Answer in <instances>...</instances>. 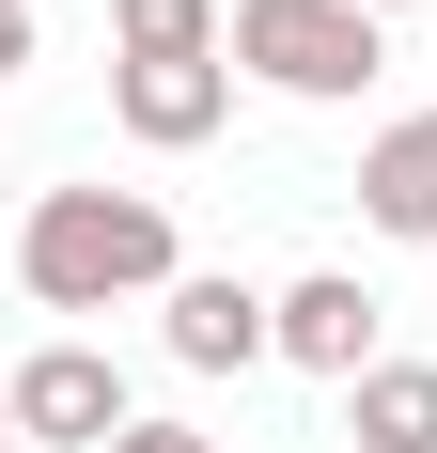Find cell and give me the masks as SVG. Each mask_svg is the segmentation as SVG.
<instances>
[{
  "label": "cell",
  "instance_id": "obj_1",
  "mask_svg": "<svg viewBox=\"0 0 437 453\" xmlns=\"http://www.w3.org/2000/svg\"><path fill=\"white\" fill-rule=\"evenodd\" d=\"M16 281H32V313H126V297H172L188 281V234H172L157 188H32Z\"/></svg>",
  "mask_w": 437,
  "mask_h": 453
},
{
  "label": "cell",
  "instance_id": "obj_5",
  "mask_svg": "<svg viewBox=\"0 0 437 453\" xmlns=\"http://www.w3.org/2000/svg\"><path fill=\"white\" fill-rule=\"evenodd\" d=\"M281 360L328 375V391H359V375L391 360V344H375V281H359V266H297V281H281Z\"/></svg>",
  "mask_w": 437,
  "mask_h": 453
},
{
  "label": "cell",
  "instance_id": "obj_12",
  "mask_svg": "<svg viewBox=\"0 0 437 453\" xmlns=\"http://www.w3.org/2000/svg\"><path fill=\"white\" fill-rule=\"evenodd\" d=\"M359 16H422V0H359Z\"/></svg>",
  "mask_w": 437,
  "mask_h": 453
},
{
  "label": "cell",
  "instance_id": "obj_7",
  "mask_svg": "<svg viewBox=\"0 0 437 453\" xmlns=\"http://www.w3.org/2000/svg\"><path fill=\"white\" fill-rule=\"evenodd\" d=\"M359 219L406 234V250H437V110H406V126L359 141Z\"/></svg>",
  "mask_w": 437,
  "mask_h": 453
},
{
  "label": "cell",
  "instance_id": "obj_2",
  "mask_svg": "<svg viewBox=\"0 0 437 453\" xmlns=\"http://www.w3.org/2000/svg\"><path fill=\"white\" fill-rule=\"evenodd\" d=\"M375 63H391V16H359V0H234V79L297 94V110L375 94Z\"/></svg>",
  "mask_w": 437,
  "mask_h": 453
},
{
  "label": "cell",
  "instance_id": "obj_3",
  "mask_svg": "<svg viewBox=\"0 0 437 453\" xmlns=\"http://www.w3.org/2000/svg\"><path fill=\"white\" fill-rule=\"evenodd\" d=\"M0 407H16V438L32 453H110L126 438V375H110V344H79V328H63V344H32V360L0 375Z\"/></svg>",
  "mask_w": 437,
  "mask_h": 453
},
{
  "label": "cell",
  "instance_id": "obj_13",
  "mask_svg": "<svg viewBox=\"0 0 437 453\" xmlns=\"http://www.w3.org/2000/svg\"><path fill=\"white\" fill-rule=\"evenodd\" d=\"M0 453H32V438H16V407H0Z\"/></svg>",
  "mask_w": 437,
  "mask_h": 453
},
{
  "label": "cell",
  "instance_id": "obj_8",
  "mask_svg": "<svg viewBox=\"0 0 437 453\" xmlns=\"http://www.w3.org/2000/svg\"><path fill=\"white\" fill-rule=\"evenodd\" d=\"M344 438L359 453H437V360H375L344 391Z\"/></svg>",
  "mask_w": 437,
  "mask_h": 453
},
{
  "label": "cell",
  "instance_id": "obj_6",
  "mask_svg": "<svg viewBox=\"0 0 437 453\" xmlns=\"http://www.w3.org/2000/svg\"><path fill=\"white\" fill-rule=\"evenodd\" d=\"M110 126L141 157H188V141L234 126V63H110Z\"/></svg>",
  "mask_w": 437,
  "mask_h": 453
},
{
  "label": "cell",
  "instance_id": "obj_4",
  "mask_svg": "<svg viewBox=\"0 0 437 453\" xmlns=\"http://www.w3.org/2000/svg\"><path fill=\"white\" fill-rule=\"evenodd\" d=\"M157 344H172L188 375H250V360H281V297L234 281V266H188L172 297H157Z\"/></svg>",
  "mask_w": 437,
  "mask_h": 453
},
{
  "label": "cell",
  "instance_id": "obj_9",
  "mask_svg": "<svg viewBox=\"0 0 437 453\" xmlns=\"http://www.w3.org/2000/svg\"><path fill=\"white\" fill-rule=\"evenodd\" d=\"M110 63H234L218 0H110Z\"/></svg>",
  "mask_w": 437,
  "mask_h": 453
},
{
  "label": "cell",
  "instance_id": "obj_10",
  "mask_svg": "<svg viewBox=\"0 0 437 453\" xmlns=\"http://www.w3.org/2000/svg\"><path fill=\"white\" fill-rule=\"evenodd\" d=\"M47 63V32H32V0H0V79H32Z\"/></svg>",
  "mask_w": 437,
  "mask_h": 453
},
{
  "label": "cell",
  "instance_id": "obj_11",
  "mask_svg": "<svg viewBox=\"0 0 437 453\" xmlns=\"http://www.w3.org/2000/svg\"><path fill=\"white\" fill-rule=\"evenodd\" d=\"M110 453H218V438H203V422H126Z\"/></svg>",
  "mask_w": 437,
  "mask_h": 453
}]
</instances>
